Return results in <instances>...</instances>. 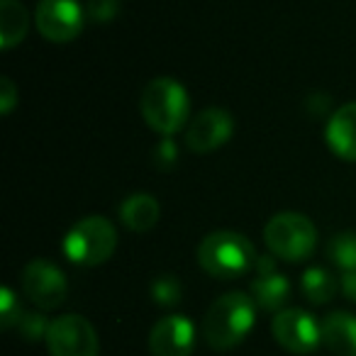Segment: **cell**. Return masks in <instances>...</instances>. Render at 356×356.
Instances as JSON below:
<instances>
[{
    "instance_id": "obj_7",
    "label": "cell",
    "mask_w": 356,
    "mask_h": 356,
    "mask_svg": "<svg viewBox=\"0 0 356 356\" xmlns=\"http://www.w3.org/2000/svg\"><path fill=\"white\" fill-rule=\"evenodd\" d=\"M273 339L291 354H312L317 346L322 344V332L320 322L310 315V312L300 310V307H288L273 315L271 322Z\"/></svg>"
},
{
    "instance_id": "obj_3",
    "label": "cell",
    "mask_w": 356,
    "mask_h": 356,
    "mask_svg": "<svg viewBox=\"0 0 356 356\" xmlns=\"http://www.w3.org/2000/svg\"><path fill=\"white\" fill-rule=\"evenodd\" d=\"M139 110L142 118L154 132L171 137L173 132L184 127L186 120L191 115V100L188 93L176 79H154L142 90V100H139Z\"/></svg>"
},
{
    "instance_id": "obj_26",
    "label": "cell",
    "mask_w": 356,
    "mask_h": 356,
    "mask_svg": "<svg viewBox=\"0 0 356 356\" xmlns=\"http://www.w3.org/2000/svg\"><path fill=\"white\" fill-rule=\"evenodd\" d=\"M257 271L259 273H273L276 271V261H273V257H259L257 259Z\"/></svg>"
},
{
    "instance_id": "obj_4",
    "label": "cell",
    "mask_w": 356,
    "mask_h": 356,
    "mask_svg": "<svg viewBox=\"0 0 356 356\" xmlns=\"http://www.w3.org/2000/svg\"><path fill=\"white\" fill-rule=\"evenodd\" d=\"M115 247H118L115 225L103 215H88V218L79 220L66 232L64 244H61L66 259L71 264H79V266L105 264L113 257Z\"/></svg>"
},
{
    "instance_id": "obj_20",
    "label": "cell",
    "mask_w": 356,
    "mask_h": 356,
    "mask_svg": "<svg viewBox=\"0 0 356 356\" xmlns=\"http://www.w3.org/2000/svg\"><path fill=\"white\" fill-rule=\"evenodd\" d=\"M49 325H51V322H47V317L40 315V312H25L15 327H17V332H20L22 339L40 341V339H47Z\"/></svg>"
},
{
    "instance_id": "obj_13",
    "label": "cell",
    "mask_w": 356,
    "mask_h": 356,
    "mask_svg": "<svg viewBox=\"0 0 356 356\" xmlns=\"http://www.w3.org/2000/svg\"><path fill=\"white\" fill-rule=\"evenodd\" d=\"M322 344L339 356H356V317L344 310L330 312L320 322Z\"/></svg>"
},
{
    "instance_id": "obj_16",
    "label": "cell",
    "mask_w": 356,
    "mask_h": 356,
    "mask_svg": "<svg viewBox=\"0 0 356 356\" xmlns=\"http://www.w3.org/2000/svg\"><path fill=\"white\" fill-rule=\"evenodd\" d=\"M27 27H30V17L25 8L17 0H0V47L6 51L17 47L25 40Z\"/></svg>"
},
{
    "instance_id": "obj_18",
    "label": "cell",
    "mask_w": 356,
    "mask_h": 356,
    "mask_svg": "<svg viewBox=\"0 0 356 356\" xmlns=\"http://www.w3.org/2000/svg\"><path fill=\"white\" fill-rule=\"evenodd\" d=\"M330 259L341 271H356V232H339L327 244Z\"/></svg>"
},
{
    "instance_id": "obj_14",
    "label": "cell",
    "mask_w": 356,
    "mask_h": 356,
    "mask_svg": "<svg viewBox=\"0 0 356 356\" xmlns=\"http://www.w3.org/2000/svg\"><path fill=\"white\" fill-rule=\"evenodd\" d=\"M156 198L149 193H132L120 203V220L129 232H149L159 222Z\"/></svg>"
},
{
    "instance_id": "obj_2",
    "label": "cell",
    "mask_w": 356,
    "mask_h": 356,
    "mask_svg": "<svg viewBox=\"0 0 356 356\" xmlns=\"http://www.w3.org/2000/svg\"><path fill=\"white\" fill-rule=\"evenodd\" d=\"M257 259L259 254L254 244L242 232H232V229L210 232L198 247V264L203 266V271L222 281L244 276L249 268L257 266Z\"/></svg>"
},
{
    "instance_id": "obj_12",
    "label": "cell",
    "mask_w": 356,
    "mask_h": 356,
    "mask_svg": "<svg viewBox=\"0 0 356 356\" xmlns=\"http://www.w3.org/2000/svg\"><path fill=\"white\" fill-rule=\"evenodd\" d=\"M327 147L344 161H356V103H346L332 113L325 127Z\"/></svg>"
},
{
    "instance_id": "obj_8",
    "label": "cell",
    "mask_w": 356,
    "mask_h": 356,
    "mask_svg": "<svg viewBox=\"0 0 356 356\" xmlns=\"http://www.w3.org/2000/svg\"><path fill=\"white\" fill-rule=\"evenodd\" d=\"M83 20L86 10L79 6V0H40L35 13L40 35L54 44L76 40L83 30Z\"/></svg>"
},
{
    "instance_id": "obj_22",
    "label": "cell",
    "mask_w": 356,
    "mask_h": 356,
    "mask_svg": "<svg viewBox=\"0 0 356 356\" xmlns=\"http://www.w3.org/2000/svg\"><path fill=\"white\" fill-rule=\"evenodd\" d=\"M22 315H25V310H22L13 288H3L0 291V325L6 327V330H10V327H15L20 322Z\"/></svg>"
},
{
    "instance_id": "obj_15",
    "label": "cell",
    "mask_w": 356,
    "mask_h": 356,
    "mask_svg": "<svg viewBox=\"0 0 356 356\" xmlns=\"http://www.w3.org/2000/svg\"><path fill=\"white\" fill-rule=\"evenodd\" d=\"M288 288L291 286L283 273H259L252 281V298L264 312H281L283 302L288 300Z\"/></svg>"
},
{
    "instance_id": "obj_1",
    "label": "cell",
    "mask_w": 356,
    "mask_h": 356,
    "mask_svg": "<svg viewBox=\"0 0 356 356\" xmlns=\"http://www.w3.org/2000/svg\"><path fill=\"white\" fill-rule=\"evenodd\" d=\"M257 302L242 291L225 293L208 307L203 317V337L213 349L227 351L247 339L257 322Z\"/></svg>"
},
{
    "instance_id": "obj_6",
    "label": "cell",
    "mask_w": 356,
    "mask_h": 356,
    "mask_svg": "<svg viewBox=\"0 0 356 356\" xmlns=\"http://www.w3.org/2000/svg\"><path fill=\"white\" fill-rule=\"evenodd\" d=\"M47 349L51 356H98V332L86 317L61 315L51 320L47 332Z\"/></svg>"
},
{
    "instance_id": "obj_24",
    "label": "cell",
    "mask_w": 356,
    "mask_h": 356,
    "mask_svg": "<svg viewBox=\"0 0 356 356\" xmlns=\"http://www.w3.org/2000/svg\"><path fill=\"white\" fill-rule=\"evenodd\" d=\"M17 88H15V83H13L8 76H3L0 79V113L3 115H10L13 113V108L17 105Z\"/></svg>"
},
{
    "instance_id": "obj_25",
    "label": "cell",
    "mask_w": 356,
    "mask_h": 356,
    "mask_svg": "<svg viewBox=\"0 0 356 356\" xmlns=\"http://www.w3.org/2000/svg\"><path fill=\"white\" fill-rule=\"evenodd\" d=\"M341 293H344L351 302H356V271L341 273Z\"/></svg>"
},
{
    "instance_id": "obj_5",
    "label": "cell",
    "mask_w": 356,
    "mask_h": 356,
    "mask_svg": "<svg viewBox=\"0 0 356 356\" xmlns=\"http://www.w3.org/2000/svg\"><path fill=\"white\" fill-rule=\"evenodd\" d=\"M264 242L283 261H305L317 244V227L300 213H278L264 227Z\"/></svg>"
},
{
    "instance_id": "obj_11",
    "label": "cell",
    "mask_w": 356,
    "mask_h": 356,
    "mask_svg": "<svg viewBox=\"0 0 356 356\" xmlns=\"http://www.w3.org/2000/svg\"><path fill=\"white\" fill-rule=\"evenodd\" d=\"M195 346V327L184 315H166L152 327V356H191Z\"/></svg>"
},
{
    "instance_id": "obj_23",
    "label": "cell",
    "mask_w": 356,
    "mask_h": 356,
    "mask_svg": "<svg viewBox=\"0 0 356 356\" xmlns=\"http://www.w3.org/2000/svg\"><path fill=\"white\" fill-rule=\"evenodd\" d=\"M178 161V147L171 137H163L161 142L154 147V163L159 168H173Z\"/></svg>"
},
{
    "instance_id": "obj_21",
    "label": "cell",
    "mask_w": 356,
    "mask_h": 356,
    "mask_svg": "<svg viewBox=\"0 0 356 356\" xmlns=\"http://www.w3.org/2000/svg\"><path fill=\"white\" fill-rule=\"evenodd\" d=\"M122 0H88L86 3V17L95 25H108L120 15Z\"/></svg>"
},
{
    "instance_id": "obj_10",
    "label": "cell",
    "mask_w": 356,
    "mask_h": 356,
    "mask_svg": "<svg viewBox=\"0 0 356 356\" xmlns=\"http://www.w3.org/2000/svg\"><path fill=\"white\" fill-rule=\"evenodd\" d=\"M234 132V118L222 108H205L191 120L186 129V147L195 154H210L229 142Z\"/></svg>"
},
{
    "instance_id": "obj_17",
    "label": "cell",
    "mask_w": 356,
    "mask_h": 356,
    "mask_svg": "<svg viewBox=\"0 0 356 356\" xmlns=\"http://www.w3.org/2000/svg\"><path fill=\"white\" fill-rule=\"evenodd\" d=\"M334 288H337L334 276H332V273L327 271V268H322V266L307 268V271L302 273V278H300L302 296H305L312 305H325V302H330L332 296H334Z\"/></svg>"
},
{
    "instance_id": "obj_9",
    "label": "cell",
    "mask_w": 356,
    "mask_h": 356,
    "mask_svg": "<svg viewBox=\"0 0 356 356\" xmlns=\"http://www.w3.org/2000/svg\"><path fill=\"white\" fill-rule=\"evenodd\" d=\"M22 293L35 302L40 310H54L66 300L69 283L59 266L47 259H35L22 271Z\"/></svg>"
},
{
    "instance_id": "obj_19",
    "label": "cell",
    "mask_w": 356,
    "mask_h": 356,
    "mask_svg": "<svg viewBox=\"0 0 356 356\" xmlns=\"http://www.w3.org/2000/svg\"><path fill=\"white\" fill-rule=\"evenodd\" d=\"M149 293H152V300L161 307H173L184 300V283L178 281L173 273H161L152 281L149 286Z\"/></svg>"
}]
</instances>
